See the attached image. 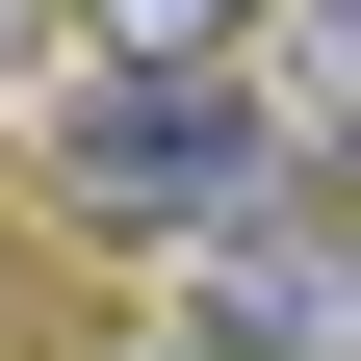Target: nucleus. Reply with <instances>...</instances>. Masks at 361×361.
I'll return each mask as SVG.
<instances>
[{
  "instance_id": "obj_1",
  "label": "nucleus",
  "mask_w": 361,
  "mask_h": 361,
  "mask_svg": "<svg viewBox=\"0 0 361 361\" xmlns=\"http://www.w3.org/2000/svg\"><path fill=\"white\" fill-rule=\"evenodd\" d=\"M26 155H52V207L78 233H129V258H180V233H258V207H310V104L258 52H78L52 104H26Z\"/></svg>"
},
{
  "instance_id": "obj_2",
  "label": "nucleus",
  "mask_w": 361,
  "mask_h": 361,
  "mask_svg": "<svg viewBox=\"0 0 361 361\" xmlns=\"http://www.w3.org/2000/svg\"><path fill=\"white\" fill-rule=\"evenodd\" d=\"M155 284H180V336H233V361H361V207L310 180L258 233H180Z\"/></svg>"
},
{
  "instance_id": "obj_3",
  "label": "nucleus",
  "mask_w": 361,
  "mask_h": 361,
  "mask_svg": "<svg viewBox=\"0 0 361 361\" xmlns=\"http://www.w3.org/2000/svg\"><path fill=\"white\" fill-rule=\"evenodd\" d=\"M258 78H284L310 155H336V129H361V0H284V26H258Z\"/></svg>"
},
{
  "instance_id": "obj_4",
  "label": "nucleus",
  "mask_w": 361,
  "mask_h": 361,
  "mask_svg": "<svg viewBox=\"0 0 361 361\" xmlns=\"http://www.w3.org/2000/svg\"><path fill=\"white\" fill-rule=\"evenodd\" d=\"M284 0H78V52H258Z\"/></svg>"
},
{
  "instance_id": "obj_5",
  "label": "nucleus",
  "mask_w": 361,
  "mask_h": 361,
  "mask_svg": "<svg viewBox=\"0 0 361 361\" xmlns=\"http://www.w3.org/2000/svg\"><path fill=\"white\" fill-rule=\"evenodd\" d=\"M52 78H78V52H52V0H0V104H52Z\"/></svg>"
},
{
  "instance_id": "obj_6",
  "label": "nucleus",
  "mask_w": 361,
  "mask_h": 361,
  "mask_svg": "<svg viewBox=\"0 0 361 361\" xmlns=\"http://www.w3.org/2000/svg\"><path fill=\"white\" fill-rule=\"evenodd\" d=\"M104 361H233V336H180V310H155V336H104Z\"/></svg>"
}]
</instances>
